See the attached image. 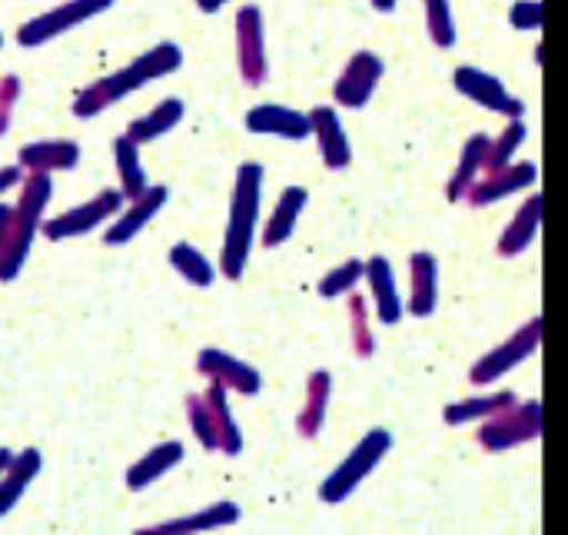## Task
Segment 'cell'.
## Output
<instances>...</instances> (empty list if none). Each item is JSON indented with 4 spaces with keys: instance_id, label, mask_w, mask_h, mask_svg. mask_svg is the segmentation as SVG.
<instances>
[{
    "instance_id": "obj_1",
    "label": "cell",
    "mask_w": 568,
    "mask_h": 535,
    "mask_svg": "<svg viewBox=\"0 0 568 535\" xmlns=\"http://www.w3.org/2000/svg\"><path fill=\"white\" fill-rule=\"evenodd\" d=\"M183 67V50L170 40L150 47L146 53H140L130 67L116 70V73H106L100 80H93L83 93H77L73 100V117L77 120H90L103 110H110L113 103H120L123 97L136 93L140 87L160 80V77H170Z\"/></svg>"
},
{
    "instance_id": "obj_2",
    "label": "cell",
    "mask_w": 568,
    "mask_h": 535,
    "mask_svg": "<svg viewBox=\"0 0 568 535\" xmlns=\"http://www.w3.org/2000/svg\"><path fill=\"white\" fill-rule=\"evenodd\" d=\"M260 200H263V166L243 163L236 173V183H233L223 256H220V270L226 280H240L246 270V260L253 250V233H256V216H260Z\"/></svg>"
},
{
    "instance_id": "obj_3",
    "label": "cell",
    "mask_w": 568,
    "mask_h": 535,
    "mask_svg": "<svg viewBox=\"0 0 568 535\" xmlns=\"http://www.w3.org/2000/svg\"><path fill=\"white\" fill-rule=\"evenodd\" d=\"M53 196L50 173H27L17 186V203H13V220L7 243L0 250V283H13L23 273V263L30 256V246L43 226V210Z\"/></svg>"
},
{
    "instance_id": "obj_4",
    "label": "cell",
    "mask_w": 568,
    "mask_h": 535,
    "mask_svg": "<svg viewBox=\"0 0 568 535\" xmlns=\"http://www.w3.org/2000/svg\"><path fill=\"white\" fill-rule=\"evenodd\" d=\"M110 7H113V0H67V3H57L53 10L37 13L27 23H20L17 27V43L27 47V50L43 47V43H50V40L77 30L80 23L93 20L97 13H103Z\"/></svg>"
},
{
    "instance_id": "obj_5",
    "label": "cell",
    "mask_w": 568,
    "mask_h": 535,
    "mask_svg": "<svg viewBox=\"0 0 568 535\" xmlns=\"http://www.w3.org/2000/svg\"><path fill=\"white\" fill-rule=\"evenodd\" d=\"M123 203H126L123 190H100L93 200H87V203H80V206L60 213V216L43 220L40 233H43L50 243H63V240L87 236V233H93L97 226H103L106 220H113V216L123 210Z\"/></svg>"
},
{
    "instance_id": "obj_6",
    "label": "cell",
    "mask_w": 568,
    "mask_h": 535,
    "mask_svg": "<svg viewBox=\"0 0 568 535\" xmlns=\"http://www.w3.org/2000/svg\"><path fill=\"white\" fill-rule=\"evenodd\" d=\"M386 446H389V436L383 433V430H376V433H369L363 443H359V450H353V456L333 473V480H326V486H323V499L326 503H339L353 486H359V480L379 463V456L386 453Z\"/></svg>"
},
{
    "instance_id": "obj_7",
    "label": "cell",
    "mask_w": 568,
    "mask_h": 535,
    "mask_svg": "<svg viewBox=\"0 0 568 535\" xmlns=\"http://www.w3.org/2000/svg\"><path fill=\"white\" fill-rule=\"evenodd\" d=\"M236 57L240 73L250 87L266 80V43H263V13L256 7H243L236 13Z\"/></svg>"
},
{
    "instance_id": "obj_8",
    "label": "cell",
    "mask_w": 568,
    "mask_h": 535,
    "mask_svg": "<svg viewBox=\"0 0 568 535\" xmlns=\"http://www.w3.org/2000/svg\"><path fill=\"white\" fill-rule=\"evenodd\" d=\"M166 200H170V190L160 186V183L150 186L146 193H140L136 200H130V206L113 216L110 230L103 233V243L106 246H126L143 226H150V220L166 206Z\"/></svg>"
},
{
    "instance_id": "obj_9",
    "label": "cell",
    "mask_w": 568,
    "mask_h": 535,
    "mask_svg": "<svg viewBox=\"0 0 568 535\" xmlns=\"http://www.w3.org/2000/svg\"><path fill=\"white\" fill-rule=\"evenodd\" d=\"M196 370H200V376H206L210 383H220L226 393L233 390V393H243V396H256L260 386H263V380H260V373H256L253 366L233 360V356L223 353V350H203V353L196 356Z\"/></svg>"
},
{
    "instance_id": "obj_10",
    "label": "cell",
    "mask_w": 568,
    "mask_h": 535,
    "mask_svg": "<svg viewBox=\"0 0 568 535\" xmlns=\"http://www.w3.org/2000/svg\"><path fill=\"white\" fill-rule=\"evenodd\" d=\"M80 163V147L73 140H40L27 143L17 153V166L27 173H63Z\"/></svg>"
},
{
    "instance_id": "obj_11",
    "label": "cell",
    "mask_w": 568,
    "mask_h": 535,
    "mask_svg": "<svg viewBox=\"0 0 568 535\" xmlns=\"http://www.w3.org/2000/svg\"><path fill=\"white\" fill-rule=\"evenodd\" d=\"M43 470V456L40 450H23V453H13V460L7 463V470L0 473V519L10 516L17 509V503L23 499V493L30 489V483L40 476Z\"/></svg>"
},
{
    "instance_id": "obj_12",
    "label": "cell",
    "mask_w": 568,
    "mask_h": 535,
    "mask_svg": "<svg viewBox=\"0 0 568 535\" xmlns=\"http://www.w3.org/2000/svg\"><path fill=\"white\" fill-rule=\"evenodd\" d=\"M246 127L253 133H263V137H283V140H303L310 130H313V120L290 110V107H280V103H260L246 113Z\"/></svg>"
},
{
    "instance_id": "obj_13",
    "label": "cell",
    "mask_w": 568,
    "mask_h": 535,
    "mask_svg": "<svg viewBox=\"0 0 568 535\" xmlns=\"http://www.w3.org/2000/svg\"><path fill=\"white\" fill-rule=\"evenodd\" d=\"M183 456H186V450H183V443H176V440L153 446L146 456H140V460L126 470V489H130V493L150 489L156 480H163L170 470H176V466L183 463Z\"/></svg>"
},
{
    "instance_id": "obj_14",
    "label": "cell",
    "mask_w": 568,
    "mask_h": 535,
    "mask_svg": "<svg viewBox=\"0 0 568 535\" xmlns=\"http://www.w3.org/2000/svg\"><path fill=\"white\" fill-rule=\"evenodd\" d=\"M233 523H240V506L236 503H213L206 509H196L190 516L146 526L140 533H203V529H223V526H233Z\"/></svg>"
},
{
    "instance_id": "obj_15",
    "label": "cell",
    "mask_w": 568,
    "mask_h": 535,
    "mask_svg": "<svg viewBox=\"0 0 568 535\" xmlns=\"http://www.w3.org/2000/svg\"><path fill=\"white\" fill-rule=\"evenodd\" d=\"M183 113H186L183 100L166 97V100H160L150 113H143L140 120H133V123L126 127V137H130L133 143H140V147H143V143H153V140L166 137L170 130H176L180 120H183Z\"/></svg>"
},
{
    "instance_id": "obj_16",
    "label": "cell",
    "mask_w": 568,
    "mask_h": 535,
    "mask_svg": "<svg viewBox=\"0 0 568 535\" xmlns=\"http://www.w3.org/2000/svg\"><path fill=\"white\" fill-rule=\"evenodd\" d=\"M113 163H116V176H120V190L126 200H136L140 193L150 190L146 170L140 163V143H133L126 133L113 140Z\"/></svg>"
},
{
    "instance_id": "obj_17",
    "label": "cell",
    "mask_w": 568,
    "mask_h": 535,
    "mask_svg": "<svg viewBox=\"0 0 568 535\" xmlns=\"http://www.w3.org/2000/svg\"><path fill=\"white\" fill-rule=\"evenodd\" d=\"M456 83H459V90H466L473 100H479V103H486V107H493V110L523 113V103L513 100V97L503 90V83H499L496 77H486V73H479V70H459V73H456Z\"/></svg>"
},
{
    "instance_id": "obj_18",
    "label": "cell",
    "mask_w": 568,
    "mask_h": 535,
    "mask_svg": "<svg viewBox=\"0 0 568 535\" xmlns=\"http://www.w3.org/2000/svg\"><path fill=\"white\" fill-rule=\"evenodd\" d=\"M206 406H210V416H213V426H216V440H220V453L226 456H240L243 450V436H240V426L230 413V403H226V390L220 383H210V390L203 393Z\"/></svg>"
},
{
    "instance_id": "obj_19",
    "label": "cell",
    "mask_w": 568,
    "mask_h": 535,
    "mask_svg": "<svg viewBox=\"0 0 568 535\" xmlns=\"http://www.w3.org/2000/svg\"><path fill=\"white\" fill-rule=\"evenodd\" d=\"M536 340H539V320H536L526 333H519L513 343H506V346H503L506 353H493L489 360H483V363L476 366V376H473V380H476V383L499 380L496 373H506V370L513 366V360L519 363L523 356H529V353H532V346H536Z\"/></svg>"
},
{
    "instance_id": "obj_20",
    "label": "cell",
    "mask_w": 568,
    "mask_h": 535,
    "mask_svg": "<svg viewBox=\"0 0 568 535\" xmlns=\"http://www.w3.org/2000/svg\"><path fill=\"white\" fill-rule=\"evenodd\" d=\"M303 206H306V190H303V186H290V190L280 196V203H276V210H273V216H270V223H266V230H263V243H266V246H280V243L293 233L296 216L303 213Z\"/></svg>"
},
{
    "instance_id": "obj_21",
    "label": "cell",
    "mask_w": 568,
    "mask_h": 535,
    "mask_svg": "<svg viewBox=\"0 0 568 535\" xmlns=\"http://www.w3.org/2000/svg\"><path fill=\"white\" fill-rule=\"evenodd\" d=\"M310 120H313V130H316V137H320L326 166H333V170L346 166V160H349V143L343 140V130H339L336 113H333L329 107H316V113H313Z\"/></svg>"
},
{
    "instance_id": "obj_22",
    "label": "cell",
    "mask_w": 568,
    "mask_h": 535,
    "mask_svg": "<svg viewBox=\"0 0 568 535\" xmlns=\"http://www.w3.org/2000/svg\"><path fill=\"white\" fill-rule=\"evenodd\" d=\"M170 266L190 283V286H213L216 280V266L193 246V243H173L170 246Z\"/></svg>"
},
{
    "instance_id": "obj_23",
    "label": "cell",
    "mask_w": 568,
    "mask_h": 535,
    "mask_svg": "<svg viewBox=\"0 0 568 535\" xmlns=\"http://www.w3.org/2000/svg\"><path fill=\"white\" fill-rule=\"evenodd\" d=\"M379 73H383V63H379L373 53H356V60L349 63V70L343 73V80H339V87H336L339 103L349 100L353 87H359V103H366V97L373 93V83L379 80Z\"/></svg>"
},
{
    "instance_id": "obj_24",
    "label": "cell",
    "mask_w": 568,
    "mask_h": 535,
    "mask_svg": "<svg viewBox=\"0 0 568 535\" xmlns=\"http://www.w3.org/2000/svg\"><path fill=\"white\" fill-rule=\"evenodd\" d=\"M539 213H542V196H532V200L526 203L523 216H516L513 230L506 233L503 253H516V250H526V246H529V240H532V233H536V226H539Z\"/></svg>"
},
{
    "instance_id": "obj_25",
    "label": "cell",
    "mask_w": 568,
    "mask_h": 535,
    "mask_svg": "<svg viewBox=\"0 0 568 535\" xmlns=\"http://www.w3.org/2000/svg\"><path fill=\"white\" fill-rule=\"evenodd\" d=\"M186 423L203 450H220L216 426H213V416H210V406L203 396H186Z\"/></svg>"
},
{
    "instance_id": "obj_26",
    "label": "cell",
    "mask_w": 568,
    "mask_h": 535,
    "mask_svg": "<svg viewBox=\"0 0 568 535\" xmlns=\"http://www.w3.org/2000/svg\"><path fill=\"white\" fill-rule=\"evenodd\" d=\"M373 283H376V293H379V313L386 323H396L399 316V303L393 296V276H389V263L386 260H373Z\"/></svg>"
},
{
    "instance_id": "obj_27",
    "label": "cell",
    "mask_w": 568,
    "mask_h": 535,
    "mask_svg": "<svg viewBox=\"0 0 568 535\" xmlns=\"http://www.w3.org/2000/svg\"><path fill=\"white\" fill-rule=\"evenodd\" d=\"M20 90H23V83H20L17 73H3V77H0V137H3V133L10 130V123H13V110H17Z\"/></svg>"
},
{
    "instance_id": "obj_28",
    "label": "cell",
    "mask_w": 568,
    "mask_h": 535,
    "mask_svg": "<svg viewBox=\"0 0 568 535\" xmlns=\"http://www.w3.org/2000/svg\"><path fill=\"white\" fill-rule=\"evenodd\" d=\"M323 400H326V373H316V380H313V386H310V406H306V413H303V420H300V430H303L306 436H313L316 426H320Z\"/></svg>"
},
{
    "instance_id": "obj_29",
    "label": "cell",
    "mask_w": 568,
    "mask_h": 535,
    "mask_svg": "<svg viewBox=\"0 0 568 535\" xmlns=\"http://www.w3.org/2000/svg\"><path fill=\"white\" fill-rule=\"evenodd\" d=\"M429 33L436 43L449 47L456 40L453 33V20H449V10H446V0H429Z\"/></svg>"
},
{
    "instance_id": "obj_30",
    "label": "cell",
    "mask_w": 568,
    "mask_h": 535,
    "mask_svg": "<svg viewBox=\"0 0 568 535\" xmlns=\"http://www.w3.org/2000/svg\"><path fill=\"white\" fill-rule=\"evenodd\" d=\"M359 270H363V263H349V266H343V270L329 273V276L320 283L323 296H336V293H343V286H349V283L359 276Z\"/></svg>"
},
{
    "instance_id": "obj_31",
    "label": "cell",
    "mask_w": 568,
    "mask_h": 535,
    "mask_svg": "<svg viewBox=\"0 0 568 535\" xmlns=\"http://www.w3.org/2000/svg\"><path fill=\"white\" fill-rule=\"evenodd\" d=\"M542 20V10H539V3H532V0H526V3H516V10H513V23L516 27H536Z\"/></svg>"
},
{
    "instance_id": "obj_32",
    "label": "cell",
    "mask_w": 568,
    "mask_h": 535,
    "mask_svg": "<svg viewBox=\"0 0 568 535\" xmlns=\"http://www.w3.org/2000/svg\"><path fill=\"white\" fill-rule=\"evenodd\" d=\"M20 180H23V170H20V166H0V193L17 190Z\"/></svg>"
},
{
    "instance_id": "obj_33",
    "label": "cell",
    "mask_w": 568,
    "mask_h": 535,
    "mask_svg": "<svg viewBox=\"0 0 568 535\" xmlns=\"http://www.w3.org/2000/svg\"><path fill=\"white\" fill-rule=\"evenodd\" d=\"M10 220H13V206L0 203V250L7 243V233H10Z\"/></svg>"
},
{
    "instance_id": "obj_34",
    "label": "cell",
    "mask_w": 568,
    "mask_h": 535,
    "mask_svg": "<svg viewBox=\"0 0 568 535\" xmlns=\"http://www.w3.org/2000/svg\"><path fill=\"white\" fill-rule=\"evenodd\" d=\"M223 3H230V0H196V7H200L203 13H216Z\"/></svg>"
},
{
    "instance_id": "obj_35",
    "label": "cell",
    "mask_w": 568,
    "mask_h": 535,
    "mask_svg": "<svg viewBox=\"0 0 568 535\" xmlns=\"http://www.w3.org/2000/svg\"><path fill=\"white\" fill-rule=\"evenodd\" d=\"M10 460H13V453H10L7 446H0V473L7 470V463H10Z\"/></svg>"
},
{
    "instance_id": "obj_36",
    "label": "cell",
    "mask_w": 568,
    "mask_h": 535,
    "mask_svg": "<svg viewBox=\"0 0 568 535\" xmlns=\"http://www.w3.org/2000/svg\"><path fill=\"white\" fill-rule=\"evenodd\" d=\"M376 7L379 10H393V0H376Z\"/></svg>"
},
{
    "instance_id": "obj_37",
    "label": "cell",
    "mask_w": 568,
    "mask_h": 535,
    "mask_svg": "<svg viewBox=\"0 0 568 535\" xmlns=\"http://www.w3.org/2000/svg\"><path fill=\"white\" fill-rule=\"evenodd\" d=\"M0 47H3V37H0Z\"/></svg>"
}]
</instances>
